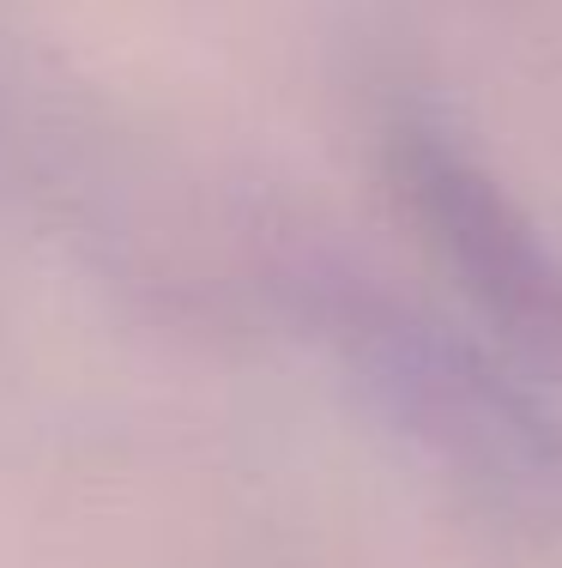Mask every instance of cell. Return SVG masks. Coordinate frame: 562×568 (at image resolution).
<instances>
[{
    "label": "cell",
    "mask_w": 562,
    "mask_h": 568,
    "mask_svg": "<svg viewBox=\"0 0 562 568\" xmlns=\"http://www.w3.org/2000/svg\"><path fill=\"white\" fill-rule=\"evenodd\" d=\"M394 182L411 224L460 278V291L490 321H502L520 345L562 363V254L508 200L497 175L466 158L448 133L399 128Z\"/></svg>",
    "instance_id": "cell-1"
}]
</instances>
